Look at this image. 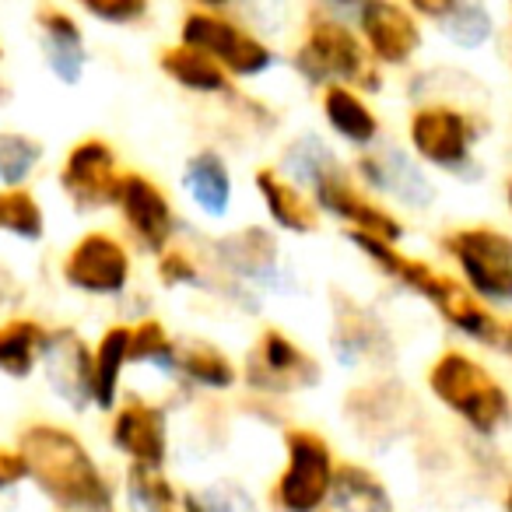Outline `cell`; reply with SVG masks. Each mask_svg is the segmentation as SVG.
Returning <instances> with one entry per match:
<instances>
[{"instance_id":"1","label":"cell","mask_w":512,"mask_h":512,"mask_svg":"<svg viewBox=\"0 0 512 512\" xmlns=\"http://www.w3.org/2000/svg\"><path fill=\"white\" fill-rule=\"evenodd\" d=\"M22 460L32 481L67 512H113V491L78 435L57 425L22 432Z\"/></svg>"},{"instance_id":"2","label":"cell","mask_w":512,"mask_h":512,"mask_svg":"<svg viewBox=\"0 0 512 512\" xmlns=\"http://www.w3.org/2000/svg\"><path fill=\"white\" fill-rule=\"evenodd\" d=\"M428 386L439 404H446L484 435L498 432L512 418V400L505 386L467 351H442L428 369Z\"/></svg>"},{"instance_id":"3","label":"cell","mask_w":512,"mask_h":512,"mask_svg":"<svg viewBox=\"0 0 512 512\" xmlns=\"http://www.w3.org/2000/svg\"><path fill=\"white\" fill-rule=\"evenodd\" d=\"M442 249L463 271V285L477 299L512 302V235L498 228H456L442 239Z\"/></svg>"},{"instance_id":"4","label":"cell","mask_w":512,"mask_h":512,"mask_svg":"<svg viewBox=\"0 0 512 512\" xmlns=\"http://www.w3.org/2000/svg\"><path fill=\"white\" fill-rule=\"evenodd\" d=\"M288 463L278 477V498L281 512H316L330 498V484H334V456H330V442L320 432L309 428H292L285 435Z\"/></svg>"},{"instance_id":"5","label":"cell","mask_w":512,"mask_h":512,"mask_svg":"<svg viewBox=\"0 0 512 512\" xmlns=\"http://www.w3.org/2000/svg\"><path fill=\"white\" fill-rule=\"evenodd\" d=\"M299 71L313 81L337 78L344 81V88L362 85V88H379V71L372 67V57L358 36L341 22H320L309 25L306 43L299 50Z\"/></svg>"},{"instance_id":"6","label":"cell","mask_w":512,"mask_h":512,"mask_svg":"<svg viewBox=\"0 0 512 512\" xmlns=\"http://www.w3.org/2000/svg\"><path fill=\"white\" fill-rule=\"evenodd\" d=\"M179 36H183V46L207 53L221 71L235 74V78H256V74H264L271 67V50L260 39L249 36L246 29H239L228 18L214 15V11H186Z\"/></svg>"},{"instance_id":"7","label":"cell","mask_w":512,"mask_h":512,"mask_svg":"<svg viewBox=\"0 0 512 512\" xmlns=\"http://www.w3.org/2000/svg\"><path fill=\"white\" fill-rule=\"evenodd\" d=\"M313 186H316V200L327 207L330 214H337L341 221L355 225V235H369V239H379V242H397L404 235L400 221L393 218L390 211L369 200L362 190L351 186V179L330 162V169H320L313 176Z\"/></svg>"},{"instance_id":"8","label":"cell","mask_w":512,"mask_h":512,"mask_svg":"<svg viewBox=\"0 0 512 512\" xmlns=\"http://www.w3.org/2000/svg\"><path fill=\"white\" fill-rule=\"evenodd\" d=\"M64 278L92 295H116L130 281V256L113 235L88 232L64 260Z\"/></svg>"},{"instance_id":"9","label":"cell","mask_w":512,"mask_h":512,"mask_svg":"<svg viewBox=\"0 0 512 512\" xmlns=\"http://www.w3.org/2000/svg\"><path fill=\"white\" fill-rule=\"evenodd\" d=\"M411 148L439 169H460L474 144V127L456 106H421L411 116Z\"/></svg>"},{"instance_id":"10","label":"cell","mask_w":512,"mask_h":512,"mask_svg":"<svg viewBox=\"0 0 512 512\" xmlns=\"http://www.w3.org/2000/svg\"><path fill=\"white\" fill-rule=\"evenodd\" d=\"M60 183L71 193V200L78 207H106L116 204L120 197V169H116V155L106 141H81L78 148L67 155L64 172H60Z\"/></svg>"},{"instance_id":"11","label":"cell","mask_w":512,"mask_h":512,"mask_svg":"<svg viewBox=\"0 0 512 512\" xmlns=\"http://www.w3.org/2000/svg\"><path fill=\"white\" fill-rule=\"evenodd\" d=\"M116 204H120L130 232L141 239V246L151 249V253H162L165 242L176 232V218H172L169 197L162 193V186L151 183L148 176L130 172V176H123Z\"/></svg>"},{"instance_id":"12","label":"cell","mask_w":512,"mask_h":512,"mask_svg":"<svg viewBox=\"0 0 512 512\" xmlns=\"http://www.w3.org/2000/svg\"><path fill=\"white\" fill-rule=\"evenodd\" d=\"M249 376L264 390H306V386L320 383V365L281 330H264L253 351Z\"/></svg>"},{"instance_id":"13","label":"cell","mask_w":512,"mask_h":512,"mask_svg":"<svg viewBox=\"0 0 512 512\" xmlns=\"http://www.w3.org/2000/svg\"><path fill=\"white\" fill-rule=\"evenodd\" d=\"M358 29L369 46V57L379 64H407L421 46V25L411 8L400 4H365Z\"/></svg>"},{"instance_id":"14","label":"cell","mask_w":512,"mask_h":512,"mask_svg":"<svg viewBox=\"0 0 512 512\" xmlns=\"http://www.w3.org/2000/svg\"><path fill=\"white\" fill-rule=\"evenodd\" d=\"M113 442L120 453L134 460V467L158 470L165 463V418L158 407L144 400H127L113 421Z\"/></svg>"},{"instance_id":"15","label":"cell","mask_w":512,"mask_h":512,"mask_svg":"<svg viewBox=\"0 0 512 512\" xmlns=\"http://www.w3.org/2000/svg\"><path fill=\"white\" fill-rule=\"evenodd\" d=\"M46 362H50V383L60 390V397H67L78 407L92 397V358L78 337H46Z\"/></svg>"},{"instance_id":"16","label":"cell","mask_w":512,"mask_h":512,"mask_svg":"<svg viewBox=\"0 0 512 512\" xmlns=\"http://www.w3.org/2000/svg\"><path fill=\"white\" fill-rule=\"evenodd\" d=\"M253 183H256V190H260V197H264L271 218L278 221L281 228H288V232H302V235L316 232L320 214H316V207L309 204V197H302L299 186H292L288 179H281L274 169H256Z\"/></svg>"},{"instance_id":"17","label":"cell","mask_w":512,"mask_h":512,"mask_svg":"<svg viewBox=\"0 0 512 512\" xmlns=\"http://www.w3.org/2000/svg\"><path fill=\"white\" fill-rule=\"evenodd\" d=\"M39 25L46 32V53H50V67L60 74V81L74 85L85 67V50H81V29L71 15L57 8L39 11Z\"/></svg>"},{"instance_id":"18","label":"cell","mask_w":512,"mask_h":512,"mask_svg":"<svg viewBox=\"0 0 512 512\" xmlns=\"http://www.w3.org/2000/svg\"><path fill=\"white\" fill-rule=\"evenodd\" d=\"M323 113H327V123L351 144H372L379 134V120L372 116V109L358 99L355 88L344 85H330L323 92Z\"/></svg>"},{"instance_id":"19","label":"cell","mask_w":512,"mask_h":512,"mask_svg":"<svg viewBox=\"0 0 512 512\" xmlns=\"http://www.w3.org/2000/svg\"><path fill=\"white\" fill-rule=\"evenodd\" d=\"M158 64H162V71L169 74L172 81H179V85L190 88V92H204V95L228 92V74L200 50H190V46H169V50H162Z\"/></svg>"},{"instance_id":"20","label":"cell","mask_w":512,"mask_h":512,"mask_svg":"<svg viewBox=\"0 0 512 512\" xmlns=\"http://www.w3.org/2000/svg\"><path fill=\"white\" fill-rule=\"evenodd\" d=\"M130 362V327H109L99 341V351L92 358V400L99 407L116 404L123 365Z\"/></svg>"},{"instance_id":"21","label":"cell","mask_w":512,"mask_h":512,"mask_svg":"<svg viewBox=\"0 0 512 512\" xmlns=\"http://www.w3.org/2000/svg\"><path fill=\"white\" fill-rule=\"evenodd\" d=\"M337 509L341 512H393V502L386 488L358 463H341L334 467V484H330Z\"/></svg>"},{"instance_id":"22","label":"cell","mask_w":512,"mask_h":512,"mask_svg":"<svg viewBox=\"0 0 512 512\" xmlns=\"http://www.w3.org/2000/svg\"><path fill=\"white\" fill-rule=\"evenodd\" d=\"M183 183L207 214L221 218V214L228 211V200H232V179H228L225 162H221L214 151H200V155L190 158Z\"/></svg>"},{"instance_id":"23","label":"cell","mask_w":512,"mask_h":512,"mask_svg":"<svg viewBox=\"0 0 512 512\" xmlns=\"http://www.w3.org/2000/svg\"><path fill=\"white\" fill-rule=\"evenodd\" d=\"M46 348V330L32 320H11L0 327V372L8 376H29L36 355Z\"/></svg>"},{"instance_id":"24","label":"cell","mask_w":512,"mask_h":512,"mask_svg":"<svg viewBox=\"0 0 512 512\" xmlns=\"http://www.w3.org/2000/svg\"><path fill=\"white\" fill-rule=\"evenodd\" d=\"M176 362L193 383L211 386V390H225V386L235 383V365L228 355H221L214 344L193 341L186 348H176Z\"/></svg>"},{"instance_id":"25","label":"cell","mask_w":512,"mask_h":512,"mask_svg":"<svg viewBox=\"0 0 512 512\" xmlns=\"http://www.w3.org/2000/svg\"><path fill=\"white\" fill-rule=\"evenodd\" d=\"M43 158V148L39 141L32 137H22V134H4L0 130V179L11 186L25 183L32 176V169L39 165Z\"/></svg>"},{"instance_id":"26","label":"cell","mask_w":512,"mask_h":512,"mask_svg":"<svg viewBox=\"0 0 512 512\" xmlns=\"http://www.w3.org/2000/svg\"><path fill=\"white\" fill-rule=\"evenodd\" d=\"M0 228L22 235V239H39L43 235V211H39L36 197L25 190L0 193Z\"/></svg>"},{"instance_id":"27","label":"cell","mask_w":512,"mask_h":512,"mask_svg":"<svg viewBox=\"0 0 512 512\" xmlns=\"http://www.w3.org/2000/svg\"><path fill=\"white\" fill-rule=\"evenodd\" d=\"M130 495L148 512H183L172 484L151 467H130Z\"/></svg>"},{"instance_id":"28","label":"cell","mask_w":512,"mask_h":512,"mask_svg":"<svg viewBox=\"0 0 512 512\" xmlns=\"http://www.w3.org/2000/svg\"><path fill=\"white\" fill-rule=\"evenodd\" d=\"M225 249H228L225 256L232 260V267H239V271H246V274H260L274 260L271 235H264L260 228H249V232L228 239Z\"/></svg>"},{"instance_id":"29","label":"cell","mask_w":512,"mask_h":512,"mask_svg":"<svg viewBox=\"0 0 512 512\" xmlns=\"http://www.w3.org/2000/svg\"><path fill=\"white\" fill-rule=\"evenodd\" d=\"M130 362H176V344L158 320H144L130 330Z\"/></svg>"},{"instance_id":"30","label":"cell","mask_w":512,"mask_h":512,"mask_svg":"<svg viewBox=\"0 0 512 512\" xmlns=\"http://www.w3.org/2000/svg\"><path fill=\"white\" fill-rule=\"evenodd\" d=\"M446 18H453L456 25H463V29L449 32L456 43L477 46V43H484V39H488V18H484L481 8H456V4H453V11H449Z\"/></svg>"},{"instance_id":"31","label":"cell","mask_w":512,"mask_h":512,"mask_svg":"<svg viewBox=\"0 0 512 512\" xmlns=\"http://www.w3.org/2000/svg\"><path fill=\"white\" fill-rule=\"evenodd\" d=\"M85 11H88V15H95V18H102V22L127 25V22L144 18V11H148V8H144L141 0H88Z\"/></svg>"},{"instance_id":"32","label":"cell","mask_w":512,"mask_h":512,"mask_svg":"<svg viewBox=\"0 0 512 512\" xmlns=\"http://www.w3.org/2000/svg\"><path fill=\"white\" fill-rule=\"evenodd\" d=\"M158 274H162L165 285H190V281H197V267H193L190 256L179 253V249H172V253L162 256Z\"/></svg>"},{"instance_id":"33","label":"cell","mask_w":512,"mask_h":512,"mask_svg":"<svg viewBox=\"0 0 512 512\" xmlns=\"http://www.w3.org/2000/svg\"><path fill=\"white\" fill-rule=\"evenodd\" d=\"M25 474H29V470H25L22 453H11V449H0V488H11V484H18Z\"/></svg>"},{"instance_id":"34","label":"cell","mask_w":512,"mask_h":512,"mask_svg":"<svg viewBox=\"0 0 512 512\" xmlns=\"http://www.w3.org/2000/svg\"><path fill=\"white\" fill-rule=\"evenodd\" d=\"M179 509H183V512H221L218 505H214V502H204V498L193 495V491H186V495H183V505H179Z\"/></svg>"},{"instance_id":"35","label":"cell","mask_w":512,"mask_h":512,"mask_svg":"<svg viewBox=\"0 0 512 512\" xmlns=\"http://www.w3.org/2000/svg\"><path fill=\"white\" fill-rule=\"evenodd\" d=\"M505 512H512V484H509V491H505Z\"/></svg>"},{"instance_id":"36","label":"cell","mask_w":512,"mask_h":512,"mask_svg":"<svg viewBox=\"0 0 512 512\" xmlns=\"http://www.w3.org/2000/svg\"><path fill=\"white\" fill-rule=\"evenodd\" d=\"M505 344H509V351H512V323L505 327Z\"/></svg>"},{"instance_id":"37","label":"cell","mask_w":512,"mask_h":512,"mask_svg":"<svg viewBox=\"0 0 512 512\" xmlns=\"http://www.w3.org/2000/svg\"><path fill=\"white\" fill-rule=\"evenodd\" d=\"M509 211H512V179H509Z\"/></svg>"},{"instance_id":"38","label":"cell","mask_w":512,"mask_h":512,"mask_svg":"<svg viewBox=\"0 0 512 512\" xmlns=\"http://www.w3.org/2000/svg\"><path fill=\"white\" fill-rule=\"evenodd\" d=\"M0 57H4V50H0Z\"/></svg>"}]
</instances>
